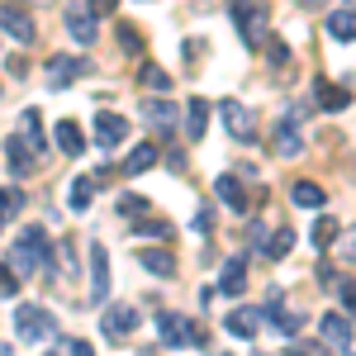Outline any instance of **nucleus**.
I'll use <instances>...</instances> for the list:
<instances>
[{
  "label": "nucleus",
  "mask_w": 356,
  "mask_h": 356,
  "mask_svg": "<svg viewBox=\"0 0 356 356\" xmlns=\"http://www.w3.org/2000/svg\"><path fill=\"white\" fill-rule=\"evenodd\" d=\"M228 15H233V24H238L247 48H261L271 38V5H261V0H233Z\"/></svg>",
  "instance_id": "obj_1"
},
{
  "label": "nucleus",
  "mask_w": 356,
  "mask_h": 356,
  "mask_svg": "<svg viewBox=\"0 0 356 356\" xmlns=\"http://www.w3.org/2000/svg\"><path fill=\"white\" fill-rule=\"evenodd\" d=\"M48 233L43 228H24V238L15 243V252H10V266H15V275H38L43 266H48Z\"/></svg>",
  "instance_id": "obj_2"
},
{
  "label": "nucleus",
  "mask_w": 356,
  "mask_h": 356,
  "mask_svg": "<svg viewBox=\"0 0 356 356\" xmlns=\"http://www.w3.org/2000/svg\"><path fill=\"white\" fill-rule=\"evenodd\" d=\"M15 332H19V342H48V337H57V323L43 304H19L15 309Z\"/></svg>",
  "instance_id": "obj_3"
},
{
  "label": "nucleus",
  "mask_w": 356,
  "mask_h": 356,
  "mask_svg": "<svg viewBox=\"0 0 356 356\" xmlns=\"http://www.w3.org/2000/svg\"><path fill=\"white\" fill-rule=\"evenodd\" d=\"M0 33H10L19 48H29V43L38 38V29H33V19H29V10H24V5H15V0L0 5Z\"/></svg>",
  "instance_id": "obj_4"
},
{
  "label": "nucleus",
  "mask_w": 356,
  "mask_h": 356,
  "mask_svg": "<svg viewBox=\"0 0 356 356\" xmlns=\"http://www.w3.org/2000/svg\"><path fill=\"white\" fill-rule=\"evenodd\" d=\"M157 332H162L166 347H204V332L191 328L181 314H157Z\"/></svg>",
  "instance_id": "obj_5"
},
{
  "label": "nucleus",
  "mask_w": 356,
  "mask_h": 356,
  "mask_svg": "<svg viewBox=\"0 0 356 356\" xmlns=\"http://www.w3.org/2000/svg\"><path fill=\"white\" fill-rule=\"evenodd\" d=\"M219 119L223 129L238 138V143H247V138H257V124H252V110H247L243 100H219Z\"/></svg>",
  "instance_id": "obj_6"
},
{
  "label": "nucleus",
  "mask_w": 356,
  "mask_h": 356,
  "mask_svg": "<svg viewBox=\"0 0 356 356\" xmlns=\"http://www.w3.org/2000/svg\"><path fill=\"white\" fill-rule=\"evenodd\" d=\"M62 19H67V33L76 38V43H95V33H100V24H95V15H90V5H67L62 10Z\"/></svg>",
  "instance_id": "obj_7"
},
{
  "label": "nucleus",
  "mask_w": 356,
  "mask_h": 356,
  "mask_svg": "<svg viewBox=\"0 0 356 356\" xmlns=\"http://www.w3.org/2000/svg\"><path fill=\"white\" fill-rule=\"evenodd\" d=\"M90 300L95 304L110 300V252H105L100 243L90 247Z\"/></svg>",
  "instance_id": "obj_8"
},
{
  "label": "nucleus",
  "mask_w": 356,
  "mask_h": 356,
  "mask_svg": "<svg viewBox=\"0 0 356 356\" xmlns=\"http://www.w3.org/2000/svg\"><path fill=\"white\" fill-rule=\"evenodd\" d=\"M86 72H90V62H81V57H48V86H53V90H62V86H72L76 81V76H86Z\"/></svg>",
  "instance_id": "obj_9"
},
{
  "label": "nucleus",
  "mask_w": 356,
  "mask_h": 356,
  "mask_svg": "<svg viewBox=\"0 0 356 356\" xmlns=\"http://www.w3.org/2000/svg\"><path fill=\"white\" fill-rule=\"evenodd\" d=\"M318 332H323V342H328L332 352H352V342H356V332H352V323H347V314H323Z\"/></svg>",
  "instance_id": "obj_10"
},
{
  "label": "nucleus",
  "mask_w": 356,
  "mask_h": 356,
  "mask_svg": "<svg viewBox=\"0 0 356 356\" xmlns=\"http://www.w3.org/2000/svg\"><path fill=\"white\" fill-rule=\"evenodd\" d=\"M100 328L110 332V337H129L138 328V309L134 304H110L105 314H100Z\"/></svg>",
  "instance_id": "obj_11"
},
{
  "label": "nucleus",
  "mask_w": 356,
  "mask_h": 356,
  "mask_svg": "<svg viewBox=\"0 0 356 356\" xmlns=\"http://www.w3.org/2000/svg\"><path fill=\"white\" fill-rule=\"evenodd\" d=\"M124 138H129V119L124 114H100L95 119V143L100 147H119Z\"/></svg>",
  "instance_id": "obj_12"
},
{
  "label": "nucleus",
  "mask_w": 356,
  "mask_h": 356,
  "mask_svg": "<svg viewBox=\"0 0 356 356\" xmlns=\"http://www.w3.org/2000/svg\"><path fill=\"white\" fill-rule=\"evenodd\" d=\"M138 266L152 271L157 280H171V275H176V257L162 252V247H143V252H138Z\"/></svg>",
  "instance_id": "obj_13"
},
{
  "label": "nucleus",
  "mask_w": 356,
  "mask_h": 356,
  "mask_svg": "<svg viewBox=\"0 0 356 356\" xmlns=\"http://www.w3.org/2000/svg\"><path fill=\"white\" fill-rule=\"evenodd\" d=\"M138 114H143L152 129H162V134H171V129H176V105H166V100H143V105H138Z\"/></svg>",
  "instance_id": "obj_14"
},
{
  "label": "nucleus",
  "mask_w": 356,
  "mask_h": 356,
  "mask_svg": "<svg viewBox=\"0 0 356 356\" xmlns=\"http://www.w3.org/2000/svg\"><path fill=\"white\" fill-rule=\"evenodd\" d=\"M219 290H223V295H243V290H247V257H228V261H223Z\"/></svg>",
  "instance_id": "obj_15"
},
{
  "label": "nucleus",
  "mask_w": 356,
  "mask_h": 356,
  "mask_svg": "<svg viewBox=\"0 0 356 356\" xmlns=\"http://www.w3.org/2000/svg\"><path fill=\"white\" fill-rule=\"evenodd\" d=\"M214 195H219L233 214H247V191H243V181H238V176H219V181H214Z\"/></svg>",
  "instance_id": "obj_16"
},
{
  "label": "nucleus",
  "mask_w": 356,
  "mask_h": 356,
  "mask_svg": "<svg viewBox=\"0 0 356 356\" xmlns=\"http://www.w3.org/2000/svg\"><path fill=\"white\" fill-rule=\"evenodd\" d=\"M223 328L233 332V337H243V342H252V337H257V328H261V318H257L252 309H233V314L223 318Z\"/></svg>",
  "instance_id": "obj_17"
},
{
  "label": "nucleus",
  "mask_w": 356,
  "mask_h": 356,
  "mask_svg": "<svg viewBox=\"0 0 356 356\" xmlns=\"http://www.w3.org/2000/svg\"><path fill=\"white\" fill-rule=\"evenodd\" d=\"M204 129H209V100H204V95H195L191 105H186V134L204 138Z\"/></svg>",
  "instance_id": "obj_18"
},
{
  "label": "nucleus",
  "mask_w": 356,
  "mask_h": 356,
  "mask_svg": "<svg viewBox=\"0 0 356 356\" xmlns=\"http://www.w3.org/2000/svg\"><path fill=\"white\" fill-rule=\"evenodd\" d=\"M328 33H332V38H342V43H356V10H352V5L328 15Z\"/></svg>",
  "instance_id": "obj_19"
},
{
  "label": "nucleus",
  "mask_w": 356,
  "mask_h": 356,
  "mask_svg": "<svg viewBox=\"0 0 356 356\" xmlns=\"http://www.w3.org/2000/svg\"><path fill=\"white\" fill-rule=\"evenodd\" d=\"M147 166H157V147H152V143H138L134 152L124 157V176H143Z\"/></svg>",
  "instance_id": "obj_20"
},
{
  "label": "nucleus",
  "mask_w": 356,
  "mask_h": 356,
  "mask_svg": "<svg viewBox=\"0 0 356 356\" xmlns=\"http://www.w3.org/2000/svg\"><path fill=\"white\" fill-rule=\"evenodd\" d=\"M266 314H271V323L280 332H285V337H295V332H300V314H290V309H285V304H280V295H271V304H266Z\"/></svg>",
  "instance_id": "obj_21"
},
{
  "label": "nucleus",
  "mask_w": 356,
  "mask_h": 356,
  "mask_svg": "<svg viewBox=\"0 0 356 356\" xmlns=\"http://www.w3.org/2000/svg\"><path fill=\"white\" fill-rule=\"evenodd\" d=\"M57 147H62L67 157H81V152H86V138H81V129H76L72 119L57 124Z\"/></svg>",
  "instance_id": "obj_22"
},
{
  "label": "nucleus",
  "mask_w": 356,
  "mask_h": 356,
  "mask_svg": "<svg viewBox=\"0 0 356 356\" xmlns=\"http://www.w3.org/2000/svg\"><path fill=\"white\" fill-rule=\"evenodd\" d=\"M300 134H295V124H290V119H285V124H280V129H275V157H285V162H290V157H300Z\"/></svg>",
  "instance_id": "obj_23"
},
{
  "label": "nucleus",
  "mask_w": 356,
  "mask_h": 356,
  "mask_svg": "<svg viewBox=\"0 0 356 356\" xmlns=\"http://www.w3.org/2000/svg\"><path fill=\"white\" fill-rule=\"evenodd\" d=\"M318 105H323V110H347V105H352V90H342V86H332V81H318Z\"/></svg>",
  "instance_id": "obj_24"
},
{
  "label": "nucleus",
  "mask_w": 356,
  "mask_h": 356,
  "mask_svg": "<svg viewBox=\"0 0 356 356\" xmlns=\"http://www.w3.org/2000/svg\"><path fill=\"white\" fill-rule=\"evenodd\" d=\"M19 209H24V195L15 191V186H5V191H0V233L10 228V219H15Z\"/></svg>",
  "instance_id": "obj_25"
},
{
  "label": "nucleus",
  "mask_w": 356,
  "mask_h": 356,
  "mask_svg": "<svg viewBox=\"0 0 356 356\" xmlns=\"http://www.w3.org/2000/svg\"><path fill=\"white\" fill-rule=\"evenodd\" d=\"M90 200H95V176H76L72 181V209H90Z\"/></svg>",
  "instance_id": "obj_26"
},
{
  "label": "nucleus",
  "mask_w": 356,
  "mask_h": 356,
  "mask_svg": "<svg viewBox=\"0 0 356 356\" xmlns=\"http://www.w3.org/2000/svg\"><path fill=\"white\" fill-rule=\"evenodd\" d=\"M290 200H295L300 209H323V191H318L314 181H300V186L290 191Z\"/></svg>",
  "instance_id": "obj_27"
},
{
  "label": "nucleus",
  "mask_w": 356,
  "mask_h": 356,
  "mask_svg": "<svg viewBox=\"0 0 356 356\" xmlns=\"http://www.w3.org/2000/svg\"><path fill=\"white\" fill-rule=\"evenodd\" d=\"M337 238H342V223L332 219V214H328V219H318V223H314V243L323 247V252H328V247L337 243Z\"/></svg>",
  "instance_id": "obj_28"
},
{
  "label": "nucleus",
  "mask_w": 356,
  "mask_h": 356,
  "mask_svg": "<svg viewBox=\"0 0 356 356\" xmlns=\"http://www.w3.org/2000/svg\"><path fill=\"white\" fill-rule=\"evenodd\" d=\"M290 247H295V228H280V233H271V238H266V247H261V252L280 261V257H285Z\"/></svg>",
  "instance_id": "obj_29"
},
{
  "label": "nucleus",
  "mask_w": 356,
  "mask_h": 356,
  "mask_svg": "<svg viewBox=\"0 0 356 356\" xmlns=\"http://www.w3.org/2000/svg\"><path fill=\"white\" fill-rule=\"evenodd\" d=\"M24 138H29V152L43 157V134H38V110H24Z\"/></svg>",
  "instance_id": "obj_30"
},
{
  "label": "nucleus",
  "mask_w": 356,
  "mask_h": 356,
  "mask_svg": "<svg viewBox=\"0 0 356 356\" xmlns=\"http://www.w3.org/2000/svg\"><path fill=\"white\" fill-rule=\"evenodd\" d=\"M138 76H143V81L152 86V90H166V86H171V76H166V72L157 67V62H143V67H138Z\"/></svg>",
  "instance_id": "obj_31"
},
{
  "label": "nucleus",
  "mask_w": 356,
  "mask_h": 356,
  "mask_svg": "<svg viewBox=\"0 0 356 356\" xmlns=\"http://www.w3.org/2000/svg\"><path fill=\"white\" fill-rule=\"evenodd\" d=\"M10 157H15V162H10V171H15V176H24V171H29V157H33V152H24V138H10Z\"/></svg>",
  "instance_id": "obj_32"
},
{
  "label": "nucleus",
  "mask_w": 356,
  "mask_h": 356,
  "mask_svg": "<svg viewBox=\"0 0 356 356\" xmlns=\"http://www.w3.org/2000/svg\"><path fill=\"white\" fill-rule=\"evenodd\" d=\"M15 290H19V275H15V266L0 261V300H15Z\"/></svg>",
  "instance_id": "obj_33"
},
{
  "label": "nucleus",
  "mask_w": 356,
  "mask_h": 356,
  "mask_svg": "<svg viewBox=\"0 0 356 356\" xmlns=\"http://www.w3.org/2000/svg\"><path fill=\"white\" fill-rule=\"evenodd\" d=\"M266 238H271V233H266V223H261V219H252V223H247V243L257 247V252L266 247Z\"/></svg>",
  "instance_id": "obj_34"
},
{
  "label": "nucleus",
  "mask_w": 356,
  "mask_h": 356,
  "mask_svg": "<svg viewBox=\"0 0 356 356\" xmlns=\"http://www.w3.org/2000/svg\"><path fill=\"white\" fill-rule=\"evenodd\" d=\"M119 209L124 214H147V200L143 195H119Z\"/></svg>",
  "instance_id": "obj_35"
},
{
  "label": "nucleus",
  "mask_w": 356,
  "mask_h": 356,
  "mask_svg": "<svg viewBox=\"0 0 356 356\" xmlns=\"http://www.w3.org/2000/svg\"><path fill=\"white\" fill-rule=\"evenodd\" d=\"M57 352H67V356H86L90 347H86L81 337H57Z\"/></svg>",
  "instance_id": "obj_36"
},
{
  "label": "nucleus",
  "mask_w": 356,
  "mask_h": 356,
  "mask_svg": "<svg viewBox=\"0 0 356 356\" xmlns=\"http://www.w3.org/2000/svg\"><path fill=\"white\" fill-rule=\"evenodd\" d=\"M119 43H124V53H138V48H143V38H138L129 24H119Z\"/></svg>",
  "instance_id": "obj_37"
},
{
  "label": "nucleus",
  "mask_w": 356,
  "mask_h": 356,
  "mask_svg": "<svg viewBox=\"0 0 356 356\" xmlns=\"http://www.w3.org/2000/svg\"><path fill=\"white\" fill-rule=\"evenodd\" d=\"M266 48H271V62H275V67H285V62H290V48H285L280 38H266Z\"/></svg>",
  "instance_id": "obj_38"
},
{
  "label": "nucleus",
  "mask_w": 356,
  "mask_h": 356,
  "mask_svg": "<svg viewBox=\"0 0 356 356\" xmlns=\"http://www.w3.org/2000/svg\"><path fill=\"white\" fill-rule=\"evenodd\" d=\"M86 5H90V15L100 19V15H114V5H119V0H86Z\"/></svg>",
  "instance_id": "obj_39"
},
{
  "label": "nucleus",
  "mask_w": 356,
  "mask_h": 356,
  "mask_svg": "<svg viewBox=\"0 0 356 356\" xmlns=\"http://www.w3.org/2000/svg\"><path fill=\"white\" fill-rule=\"evenodd\" d=\"M138 233H147V238H171V228H166V223H143Z\"/></svg>",
  "instance_id": "obj_40"
},
{
  "label": "nucleus",
  "mask_w": 356,
  "mask_h": 356,
  "mask_svg": "<svg viewBox=\"0 0 356 356\" xmlns=\"http://www.w3.org/2000/svg\"><path fill=\"white\" fill-rule=\"evenodd\" d=\"M337 290H342V300H347V309H352V314H356V285H352V280H342Z\"/></svg>",
  "instance_id": "obj_41"
},
{
  "label": "nucleus",
  "mask_w": 356,
  "mask_h": 356,
  "mask_svg": "<svg viewBox=\"0 0 356 356\" xmlns=\"http://www.w3.org/2000/svg\"><path fill=\"white\" fill-rule=\"evenodd\" d=\"M342 252H347V257H352V261H356V228H352V233H347V243H342Z\"/></svg>",
  "instance_id": "obj_42"
},
{
  "label": "nucleus",
  "mask_w": 356,
  "mask_h": 356,
  "mask_svg": "<svg viewBox=\"0 0 356 356\" xmlns=\"http://www.w3.org/2000/svg\"><path fill=\"white\" fill-rule=\"evenodd\" d=\"M347 5H352V10H356V0H347Z\"/></svg>",
  "instance_id": "obj_43"
}]
</instances>
